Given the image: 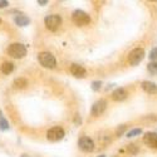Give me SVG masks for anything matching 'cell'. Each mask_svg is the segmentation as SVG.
I'll return each mask as SVG.
<instances>
[{"label": "cell", "mask_w": 157, "mask_h": 157, "mask_svg": "<svg viewBox=\"0 0 157 157\" xmlns=\"http://www.w3.org/2000/svg\"><path fill=\"white\" fill-rule=\"evenodd\" d=\"M128 150H129L131 152H132V153H137V148H136V146H135V145H129Z\"/></svg>", "instance_id": "44dd1931"}, {"label": "cell", "mask_w": 157, "mask_h": 157, "mask_svg": "<svg viewBox=\"0 0 157 157\" xmlns=\"http://www.w3.org/2000/svg\"><path fill=\"white\" fill-rule=\"evenodd\" d=\"M142 88L147 93H156L157 92V86L153 82H150V81L142 82Z\"/></svg>", "instance_id": "7c38bea8"}, {"label": "cell", "mask_w": 157, "mask_h": 157, "mask_svg": "<svg viewBox=\"0 0 157 157\" xmlns=\"http://www.w3.org/2000/svg\"><path fill=\"white\" fill-rule=\"evenodd\" d=\"M14 86L17 88H25L28 86V81L25 79V78H17L14 81Z\"/></svg>", "instance_id": "9a60e30c"}, {"label": "cell", "mask_w": 157, "mask_h": 157, "mask_svg": "<svg viewBox=\"0 0 157 157\" xmlns=\"http://www.w3.org/2000/svg\"><path fill=\"white\" fill-rule=\"evenodd\" d=\"M38 3H39V4H42V5H44V4H47V0H39Z\"/></svg>", "instance_id": "cb8c5ba5"}, {"label": "cell", "mask_w": 157, "mask_h": 157, "mask_svg": "<svg viewBox=\"0 0 157 157\" xmlns=\"http://www.w3.org/2000/svg\"><path fill=\"white\" fill-rule=\"evenodd\" d=\"M13 71H14V64H13V63H10V62L3 63V65H2V72H3L4 74H10Z\"/></svg>", "instance_id": "5bb4252c"}, {"label": "cell", "mask_w": 157, "mask_h": 157, "mask_svg": "<svg viewBox=\"0 0 157 157\" xmlns=\"http://www.w3.org/2000/svg\"><path fill=\"white\" fill-rule=\"evenodd\" d=\"M63 137H64V129L62 127H53V128H50L47 133V138L52 142L60 141Z\"/></svg>", "instance_id": "8992f818"}, {"label": "cell", "mask_w": 157, "mask_h": 157, "mask_svg": "<svg viewBox=\"0 0 157 157\" xmlns=\"http://www.w3.org/2000/svg\"><path fill=\"white\" fill-rule=\"evenodd\" d=\"M78 146L84 152H92L94 150V142L89 137H82L78 141Z\"/></svg>", "instance_id": "52a82bcc"}, {"label": "cell", "mask_w": 157, "mask_h": 157, "mask_svg": "<svg viewBox=\"0 0 157 157\" xmlns=\"http://www.w3.org/2000/svg\"><path fill=\"white\" fill-rule=\"evenodd\" d=\"M143 142L152 148H157V135L153 133V132L146 133L145 136H143Z\"/></svg>", "instance_id": "9c48e42d"}, {"label": "cell", "mask_w": 157, "mask_h": 157, "mask_svg": "<svg viewBox=\"0 0 157 157\" xmlns=\"http://www.w3.org/2000/svg\"><path fill=\"white\" fill-rule=\"evenodd\" d=\"M8 54L13 58H23V57L27 56V48L20 43H14V44L9 45Z\"/></svg>", "instance_id": "6da1fadb"}, {"label": "cell", "mask_w": 157, "mask_h": 157, "mask_svg": "<svg viewBox=\"0 0 157 157\" xmlns=\"http://www.w3.org/2000/svg\"><path fill=\"white\" fill-rule=\"evenodd\" d=\"M145 58V50L142 48H136L129 53L128 56V62L131 65H137L142 62V59Z\"/></svg>", "instance_id": "5b68a950"}, {"label": "cell", "mask_w": 157, "mask_h": 157, "mask_svg": "<svg viewBox=\"0 0 157 157\" xmlns=\"http://www.w3.org/2000/svg\"><path fill=\"white\" fill-rule=\"evenodd\" d=\"M44 23H45V27L52 30V32H56L62 24V18L59 15H48L45 19H44Z\"/></svg>", "instance_id": "277c9868"}, {"label": "cell", "mask_w": 157, "mask_h": 157, "mask_svg": "<svg viewBox=\"0 0 157 157\" xmlns=\"http://www.w3.org/2000/svg\"><path fill=\"white\" fill-rule=\"evenodd\" d=\"M20 157H29V156H28V155H21Z\"/></svg>", "instance_id": "484cf974"}, {"label": "cell", "mask_w": 157, "mask_h": 157, "mask_svg": "<svg viewBox=\"0 0 157 157\" xmlns=\"http://www.w3.org/2000/svg\"><path fill=\"white\" fill-rule=\"evenodd\" d=\"M107 107V102L104 101V99H99L94 104H93V107H92V114L93 116H99L104 112V109H106Z\"/></svg>", "instance_id": "ba28073f"}, {"label": "cell", "mask_w": 157, "mask_h": 157, "mask_svg": "<svg viewBox=\"0 0 157 157\" xmlns=\"http://www.w3.org/2000/svg\"><path fill=\"white\" fill-rule=\"evenodd\" d=\"M99 157H106V156H104V155H102V156H99Z\"/></svg>", "instance_id": "4316f807"}, {"label": "cell", "mask_w": 157, "mask_h": 157, "mask_svg": "<svg viewBox=\"0 0 157 157\" xmlns=\"http://www.w3.org/2000/svg\"><path fill=\"white\" fill-rule=\"evenodd\" d=\"M141 133H142V131L140 128H136V129H132V131H129V132H127V137H135Z\"/></svg>", "instance_id": "e0dca14e"}, {"label": "cell", "mask_w": 157, "mask_h": 157, "mask_svg": "<svg viewBox=\"0 0 157 157\" xmlns=\"http://www.w3.org/2000/svg\"><path fill=\"white\" fill-rule=\"evenodd\" d=\"M29 18L25 15H17L15 17V23L19 25V27H25V25L29 24Z\"/></svg>", "instance_id": "4fadbf2b"}, {"label": "cell", "mask_w": 157, "mask_h": 157, "mask_svg": "<svg viewBox=\"0 0 157 157\" xmlns=\"http://www.w3.org/2000/svg\"><path fill=\"white\" fill-rule=\"evenodd\" d=\"M0 23H2V20H0Z\"/></svg>", "instance_id": "83f0119b"}, {"label": "cell", "mask_w": 157, "mask_h": 157, "mask_svg": "<svg viewBox=\"0 0 157 157\" xmlns=\"http://www.w3.org/2000/svg\"><path fill=\"white\" fill-rule=\"evenodd\" d=\"M8 128H9V123H8V121L3 117V114L0 113V129L5 131V129H8Z\"/></svg>", "instance_id": "2e32d148"}, {"label": "cell", "mask_w": 157, "mask_h": 157, "mask_svg": "<svg viewBox=\"0 0 157 157\" xmlns=\"http://www.w3.org/2000/svg\"><path fill=\"white\" fill-rule=\"evenodd\" d=\"M6 5H9V3L5 2V0H2V2H0V8H5Z\"/></svg>", "instance_id": "603a6c76"}, {"label": "cell", "mask_w": 157, "mask_h": 157, "mask_svg": "<svg viewBox=\"0 0 157 157\" xmlns=\"http://www.w3.org/2000/svg\"><path fill=\"white\" fill-rule=\"evenodd\" d=\"M39 63H40L44 68H54L56 67V58L48 52H42L38 56Z\"/></svg>", "instance_id": "3957f363"}, {"label": "cell", "mask_w": 157, "mask_h": 157, "mask_svg": "<svg viewBox=\"0 0 157 157\" xmlns=\"http://www.w3.org/2000/svg\"><path fill=\"white\" fill-rule=\"evenodd\" d=\"M72 20L74 24L79 25V27H84L90 23V18L87 13H84L83 10H75L72 15Z\"/></svg>", "instance_id": "7a4b0ae2"}, {"label": "cell", "mask_w": 157, "mask_h": 157, "mask_svg": "<svg viewBox=\"0 0 157 157\" xmlns=\"http://www.w3.org/2000/svg\"><path fill=\"white\" fill-rule=\"evenodd\" d=\"M71 73L74 75V77H78V78H83L86 75V69L79 64H72L71 65Z\"/></svg>", "instance_id": "30bf717a"}, {"label": "cell", "mask_w": 157, "mask_h": 157, "mask_svg": "<svg viewBox=\"0 0 157 157\" xmlns=\"http://www.w3.org/2000/svg\"><path fill=\"white\" fill-rule=\"evenodd\" d=\"M150 59L151 60H157V48H153L150 52Z\"/></svg>", "instance_id": "d6986e66"}, {"label": "cell", "mask_w": 157, "mask_h": 157, "mask_svg": "<svg viewBox=\"0 0 157 157\" xmlns=\"http://www.w3.org/2000/svg\"><path fill=\"white\" fill-rule=\"evenodd\" d=\"M126 97H127V92H126V89H123V88H117L112 93V98L114 101H117V102L126 99Z\"/></svg>", "instance_id": "8fae6325"}, {"label": "cell", "mask_w": 157, "mask_h": 157, "mask_svg": "<svg viewBox=\"0 0 157 157\" xmlns=\"http://www.w3.org/2000/svg\"><path fill=\"white\" fill-rule=\"evenodd\" d=\"M75 123H81V118H78V114L75 116Z\"/></svg>", "instance_id": "d4e9b609"}, {"label": "cell", "mask_w": 157, "mask_h": 157, "mask_svg": "<svg viewBox=\"0 0 157 157\" xmlns=\"http://www.w3.org/2000/svg\"><path fill=\"white\" fill-rule=\"evenodd\" d=\"M124 128H126V126H121V128L117 129V135H122L123 131H124Z\"/></svg>", "instance_id": "7402d4cb"}, {"label": "cell", "mask_w": 157, "mask_h": 157, "mask_svg": "<svg viewBox=\"0 0 157 157\" xmlns=\"http://www.w3.org/2000/svg\"><path fill=\"white\" fill-rule=\"evenodd\" d=\"M101 84H102V83L98 82V81H97V82H93V83H92V89H93V90H98V89L101 88Z\"/></svg>", "instance_id": "ffe728a7"}, {"label": "cell", "mask_w": 157, "mask_h": 157, "mask_svg": "<svg viewBox=\"0 0 157 157\" xmlns=\"http://www.w3.org/2000/svg\"><path fill=\"white\" fill-rule=\"evenodd\" d=\"M148 71L152 74H157V62H153V63L148 64Z\"/></svg>", "instance_id": "ac0fdd59"}]
</instances>
